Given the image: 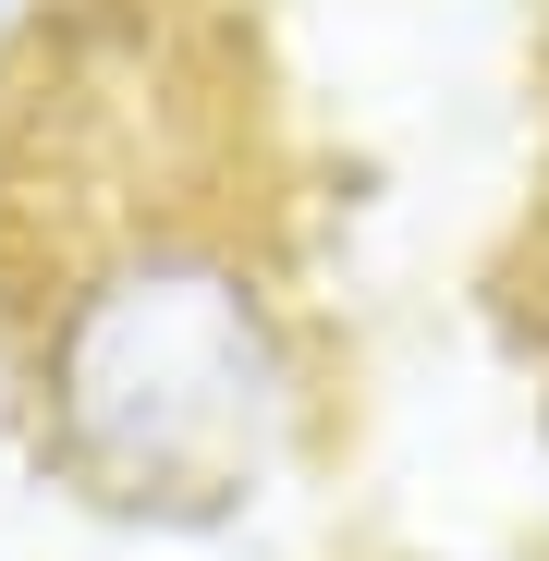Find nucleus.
Segmentation results:
<instances>
[{"label": "nucleus", "mask_w": 549, "mask_h": 561, "mask_svg": "<svg viewBox=\"0 0 549 561\" xmlns=\"http://www.w3.org/2000/svg\"><path fill=\"white\" fill-rule=\"evenodd\" d=\"M37 403L73 489L159 525L244 513L294 427V354L220 244H123L49 306Z\"/></svg>", "instance_id": "1"}]
</instances>
